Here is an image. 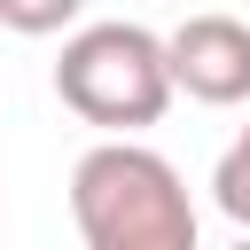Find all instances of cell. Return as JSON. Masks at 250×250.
<instances>
[{
    "label": "cell",
    "instance_id": "3",
    "mask_svg": "<svg viewBox=\"0 0 250 250\" xmlns=\"http://www.w3.org/2000/svg\"><path fill=\"white\" fill-rule=\"evenodd\" d=\"M164 70H172V94H188L203 109L250 102V23L188 16L180 31H164Z\"/></svg>",
    "mask_w": 250,
    "mask_h": 250
},
{
    "label": "cell",
    "instance_id": "2",
    "mask_svg": "<svg viewBox=\"0 0 250 250\" xmlns=\"http://www.w3.org/2000/svg\"><path fill=\"white\" fill-rule=\"evenodd\" d=\"M55 94L70 117H86L102 133H141L172 109L164 39L141 23H78L55 55Z\"/></svg>",
    "mask_w": 250,
    "mask_h": 250
},
{
    "label": "cell",
    "instance_id": "5",
    "mask_svg": "<svg viewBox=\"0 0 250 250\" xmlns=\"http://www.w3.org/2000/svg\"><path fill=\"white\" fill-rule=\"evenodd\" d=\"M78 8H86V0H0V23H8L16 39H55V31L78 23Z\"/></svg>",
    "mask_w": 250,
    "mask_h": 250
},
{
    "label": "cell",
    "instance_id": "4",
    "mask_svg": "<svg viewBox=\"0 0 250 250\" xmlns=\"http://www.w3.org/2000/svg\"><path fill=\"white\" fill-rule=\"evenodd\" d=\"M211 203L234 219V227H250V125L227 141V156L211 164Z\"/></svg>",
    "mask_w": 250,
    "mask_h": 250
},
{
    "label": "cell",
    "instance_id": "1",
    "mask_svg": "<svg viewBox=\"0 0 250 250\" xmlns=\"http://www.w3.org/2000/svg\"><path fill=\"white\" fill-rule=\"evenodd\" d=\"M70 227L86 250H195V203L180 172L133 133H109L70 164Z\"/></svg>",
    "mask_w": 250,
    "mask_h": 250
}]
</instances>
